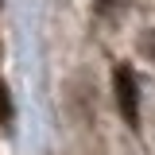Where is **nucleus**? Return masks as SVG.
Segmentation results:
<instances>
[{"label":"nucleus","mask_w":155,"mask_h":155,"mask_svg":"<svg viewBox=\"0 0 155 155\" xmlns=\"http://www.w3.org/2000/svg\"><path fill=\"white\" fill-rule=\"evenodd\" d=\"M12 120V97H8V85L0 81V124Z\"/></svg>","instance_id":"obj_2"},{"label":"nucleus","mask_w":155,"mask_h":155,"mask_svg":"<svg viewBox=\"0 0 155 155\" xmlns=\"http://www.w3.org/2000/svg\"><path fill=\"white\" fill-rule=\"evenodd\" d=\"M113 93H116V105H120L124 120H132V124H136V116H140V85H136L132 70L120 66V70L113 74Z\"/></svg>","instance_id":"obj_1"}]
</instances>
